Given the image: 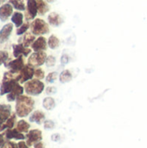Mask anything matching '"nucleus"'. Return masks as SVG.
Wrapping results in <instances>:
<instances>
[{
  "label": "nucleus",
  "mask_w": 147,
  "mask_h": 148,
  "mask_svg": "<svg viewBox=\"0 0 147 148\" xmlns=\"http://www.w3.org/2000/svg\"><path fill=\"white\" fill-rule=\"evenodd\" d=\"M35 101L27 95H21L16 101V114L23 118L28 116L34 109Z\"/></svg>",
  "instance_id": "1"
},
{
  "label": "nucleus",
  "mask_w": 147,
  "mask_h": 148,
  "mask_svg": "<svg viewBox=\"0 0 147 148\" xmlns=\"http://www.w3.org/2000/svg\"><path fill=\"white\" fill-rule=\"evenodd\" d=\"M44 90V83L38 79H32L24 84V91L29 95H39Z\"/></svg>",
  "instance_id": "2"
},
{
  "label": "nucleus",
  "mask_w": 147,
  "mask_h": 148,
  "mask_svg": "<svg viewBox=\"0 0 147 148\" xmlns=\"http://www.w3.org/2000/svg\"><path fill=\"white\" fill-rule=\"evenodd\" d=\"M30 29H31L32 34L35 36L45 35L49 32V24L45 21H43L42 19H40V18H36L31 23Z\"/></svg>",
  "instance_id": "3"
},
{
  "label": "nucleus",
  "mask_w": 147,
  "mask_h": 148,
  "mask_svg": "<svg viewBox=\"0 0 147 148\" xmlns=\"http://www.w3.org/2000/svg\"><path fill=\"white\" fill-rule=\"evenodd\" d=\"M47 55L44 51L41 52H35L33 53L28 59V64L33 68L35 67H40L43 65L46 62L47 60Z\"/></svg>",
  "instance_id": "4"
},
{
  "label": "nucleus",
  "mask_w": 147,
  "mask_h": 148,
  "mask_svg": "<svg viewBox=\"0 0 147 148\" xmlns=\"http://www.w3.org/2000/svg\"><path fill=\"white\" fill-rule=\"evenodd\" d=\"M35 75V69L33 67L29 66V64L25 65L23 69L18 73V82L24 83L30 80Z\"/></svg>",
  "instance_id": "5"
},
{
  "label": "nucleus",
  "mask_w": 147,
  "mask_h": 148,
  "mask_svg": "<svg viewBox=\"0 0 147 148\" xmlns=\"http://www.w3.org/2000/svg\"><path fill=\"white\" fill-rule=\"evenodd\" d=\"M25 137H26V144L29 147H31L42 140V134L38 129H33L29 131Z\"/></svg>",
  "instance_id": "6"
},
{
  "label": "nucleus",
  "mask_w": 147,
  "mask_h": 148,
  "mask_svg": "<svg viewBox=\"0 0 147 148\" xmlns=\"http://www.w3.org/2000/svg\"><path fill=\"white\" fill-rule=\"evenodd\" d=\"M4 66L7 69H9L10 71L12 73H19L25 65H24V61H23V56H19L16 58L15 60L10 61V62H6Z\"/></svg>",
  "instance_id": "7"
},
{
  "label": "nucleus",
  "mask_w": 147,
  "mask_h": 148,
  "mask_svg": "<svg viewBox=\"0 0 147 148\" xmlns=\"http://www.w3.org/2000/svg\"><path fill=\"white\" fill-rule=\"evenodd\" d=\"M38 13L36 0H27V7L25 12V18L27 21L34 19Z\"/></svg>",
  "instance_id": "8"
},
{
  "label": "nucleus",
  "mask_w": 147,
  "mask_h": 148,
  "mask_svg": "<svg viewBox=\"0 0 147 148\" xmlns=\"http://www.w3.org/2000/svg\"><path fill=\"white\" fill-rule=\"evenodd\" d=\"M17 83H18V82L16 79H4V78H3V82H2L1 87H0V95H4L6 94L7 95L10 94Z\"/></svg>",
  "instance_id": "9"
},
{
  "label": "nucleus",
  "mask_w": 147,
  "mask_h": 148,
  "mask_svg": "<svg viewBox=\"0 0 147 148\" xmlns=\"http://www.w3.org/2000/svg\"><path fill=\"white\" fill-rule=\"evenodd\" d=\"M12 48H13V56L16 58L19 56H25L26 57L31 53V49L24 47L23 43L14 44L12 46Z\"/></svg>",
  "instance_id": "10"
},
{
  "label": "nucleus",
  "mask_w": 147,
  "mask_h": 148,
  "mask_svg": "<svg viewBox=\"0 0 147 148\" xmlns=\"http://www.w3.org/2000/svg\"><path fill=\"white\" fill-rule=\"evenodd\" d=\"M23 91H24V88H23L19 83H17L14 87V88L12 89V91L10 94L7 95V101L9 102H12L14 101H16V99L19 96L23 95Z\"/></svg>",
  "instance_id": "11"
},
{
  "label": "nucleus",
  "mask_w": 147,
  "mask_h": 148,
  "mask_svg": "<svg viewBox=\"0 0 147 148\" xmlns=\"http://www.w3.org/2000/svg\"><path fill=\"white\" fill-rule=\"evenodd\" d=\"M13 13V7L10 3H3L0 7V20L5 22Z\"/></svg>",
  "instance_id": "12"
},
{
  "label": "nucleus",
  "mask_w": 147,
  "mask_h": 148,
  "mask_svg": "<svg viewBox=\"0 0 147 148\" xmlns=\"http://www.w3.org/2000/svg\"><path fill=\"white\" fill-rule=\"evenodd\" d=\"M47 45L48 43L46 38L43 36H39L37 39H36V41L33 42L31 47L35 52H41L47 49Z\"/></svg>",
  "instance_id": "13"
},
{
  "label": "nucleus",
  "mask_w": 147,
  "mask_h": 148,
  "mask_svg": "<svg viewBox=\"0 0 147 148\" xmlns=\"http://www.w3.org/2000/svg\"><path fill=\"white\" fill-rule=\"evenodd\" d=\"M4 136L6 138L7 140H24L26 137L23 135V134L20 133L16 128L14 129H8L4 132Z\"/></svg>",
  "instance_id": "14"
},
{
  "label": "nucleus",
  "mask_w": 147,
  "mask_h": 148,
  "mask_svg": "<svg viewBox=\"0 0 147 148\" xmlns=\"http://www.w3.org/2000/svg\"><path fill=\"white\" fill-rule=\"evenodd\" d=\"M12 114L11 107L6 104L0 105V126L3 125Z\"/></svg>",
  "instance_id": "15"
},
{
  "label": "nucleus",
  "mask_w": 147,
  "mask_h": 148,
  "mask_svg": "<svg viewBox=\"0 0 147 148\" xmlns=\"http://www.w3.org/2000/svg\"><path fill=\"white\" fill-rule=\"evenodd\" d=\"M12 29H13L12 23H7L0 30V42H4L9 39L12 32Z\"/></svg>",
  "instance_id": "16"
},
{
  "label": "nucleus",
  "mask_w": 147,
  "mask_h": 148,
  "mask_svg": "<svg viewBox=\"0 0 147 148\" xmlns=\"http://www.w3.org/2000/svg\"><path fill=\"white\" fill-rule=\"evenodd\" d=\"M30 122H35L38 125H41L43 121H45V114L42 111H35L29 117Z\"/></svg>",
  "instance_id": "17"
},
{
  "label": "nucleus",
  "mask_w": 147,
  "mask_h": 148,
  "mask_svg": "<svg viewBox=\"0 0 147 148\" xmlns=\"http://www.w3.org/2000/svg\"><path fill=\"white\" fill-rule=\"evenodd\" d=\"M48 21L52 26H60L63 23V19L62 18V16L55 12H52L49 15Z\"/></svg>",
  "instance_id": "18"
},
{
  "label": "nucleus",
  "mask_w": 147,
  "mask_h": 148,
  "mask_svg": "<svg viewBox=\"0 0 147 148\" xmlns=\"http://www.w3.org/2000/svg\"><path fill=\"white\" fill-rule=\"evenodd\" d=\"M16 115L15 114H12L10 115V117L5 122L0 126V132H3V131L8 130V129H12L16 123Z\"/></svg>",
  "instance_id": "19"
},
{
  "label": "nucleus",
  "mask_w": 147,
  "mask_h": 148,
  "mask_svg": "<svg viewBox=\"0 0 147 148\" xmlns=\"http://www.w3.org/2000/svg\"><path fill=\"white\" fill-rule=\"evenodd\" d=\"M11 22L15 24L16 27L19 28L20 26H22L23 24V15L21 12H18V11L13 13V15L11 16Z\"/></svg>",
  "instance_id": "20"
},
{
  "label": "nucleus",
  "mask_w": 147,
  "mask_h": 148,
  "mask_svg": "<svg viewBox=\"0 0 147 148\" xmlns=\"http://www.w3.org/2000/svg\"><path fill=\"white\" fill-rule=\"evenodd\" d=\"M36 41V37H35V35H33L32 33H26L23 37V44L24 47L28 48L29 46L32 45L33 42Z\"/></svg>",
  "instance_id": "21"
},
{
  "label": "nucleus",
  "mask_w": 147,
  "mask_h": 148,
  "mask_svg": "<svg viewBox=\"0 0 147 148\" xmlns=\"http://www.w3.org/2000/svg\"><path fill=\"white\" fill-rule=\"evenodd\" d=\"M36 3H37L38 13L40 15H44L49 10V6L45 1H43V0H36Z\"/></svg>",
  "instance_id": "22"
},
{
  "label": "nucleus",
  "mask_w": 147,
  "mask_h": 148,
  "mask_svg": "<svg viewBox=\"0 0 147 148\" xmlns=\"http://www.w3.org/2000/svg\"><path fill=\"white\" fill-rule=\"evenodd\" d=\"M29 127H30V125L27 121H25L24 120L19 121L16 124V129L22 134L23 133H28Z\"/></svg>",
  "instance_id": "23"
},
{
  "label": "nucleus",
  "mask_w": 147,
  "mask_h": 148,
  "mask_svg": "<svg viewBox=\"0 0 147 148\" xmlns=\"http://www.w3.org/2000/svg\"><path fill=\"white\" fill-rule=\"evenodd\" d=\"M42 106L47 110H52L55 107V101L52 97H46L42 101Z\"/></svg>",
  "instance_id": "24"
},
{
  "label": "nucleus",
  "mask_w": 147,
  "mask_h": 148,
  "mask_svg": "<svg viewBox=\"0 0 147 148\" xmlns=\"http://www.w3.org/2000/svg\"><path fill=\"white\" fill-rule=\"evenodd\" d=\"M48 45L50 49H55L56 48H58L60 46V40L55 36V35H51L49 38L48 41Z\"/></svg>",
  "instance_id": "25"
},
{
  "label": "nucleus",
  "mask_w": 147,
  "mask_h": 148,
  "mask_svg": "<svg viewBox=\"0 0 147 148\" xmlns=\"http://www.w3.org/2000/svg\"><path fill=\"white\" fill-rule=\"evenodd\" d=\"M72 80V73L66 69L64 71H62L60 75V82L62 83H66V82H68Z\"/></svg>",
  "instance_id": "26"
},
{
  "label": "nucleus",
  "mask_w": 147,
  "mask_h": 148,
  "mask_svg": "<svg viewBox=\"0 0 147 148\" xmlns=\"http://www.w3.org/2000/svg\"><path fill=\"white\" fill-rule=\"evenodd\" d=\"M9 3L17 10H25V4L23 0H9Z\"/></svg>",
  "instance_id": "27"
},
{
  "label": "nucleus",
  "mask_w": 147,
  "mask_h": 148,
  "mask_svg": "<svg viewBox=\"0 0 147 148\" xmlns=\"http://www.w3.org/2000/svg\"><path fill=\"white\" fill-rule=\"evenodd\" d=\"M29 23H23L22 26H20L19 28H17V29H16V35H18V36H21V35H23V34H24L27 30H28V29L29 28Z\"/></svg>",
  "instance_id": "28"
},
{
  "label": "nucleus",
  "mask_w": 147,
  "mask_h": 148,
  "mask_svg": "<svg viewBox=\"0 0 147 148\" xmlns=\"http://www.w3.org/2000/svg\"><path fill=\"white\" fill-rule=\"evenodd\" d=\"M9 59V54L7 51L0 50V66L2 64H5Z\"/></svg>",
  "instance_id": "29"
},
{
  "label": "nucleus",
  "mask_w": 147,
  "mask_h": 148,
  "mask_svg": "<svg viewBox=\"0 0 147 148\" xmlns=\"http://www.w3.org/2000/svg\"><path fill=\"white\" fill-rule=\"evenodd\" d=\"M57 76H58V75H57L56 72H51V73H49V74L47 75V77H46V82H49V83H52V82H54L57 79Z\"/></svg>",
  "instance_id": "30"
},
{
  "label": "nucleus",
  "mask_w": 147,
  "mask_h": 148,
  "mask_svg": "<svg viewBox=\"0 0 147 148\" xmlns=\"http://www.w3.org/2000/svg\"><path fill=\"white\" fill-rule=\"evenodd\" d=\"M34 76H35L36 79H38V80H42V79H43L44 76H45L44 71H43L42 69L38 68V69H35V75H34Z\"/></svg>",
  "instance_id": "31"
},
{
  "label": "nucleus",
  "mask_w": 147,
  "mask_h": 148,
  "mask_svg": "<svg viewBox=\"0 0 147 148\" xmlns=\"http://www.w3.org/2000/svg\"><path fill=\"white\" fill-rule=\"evenodd\" d=\"M45 63H46V65L48 67H53L55 64V56H48Z\"/></svg>",
  "instance_id": "32"
},
{
  "label": "nucleus",
  "mask_w": 147,
  "mask_h": 148,
  "mask_svg": "<svg viewBox=\"0 0 147 148\" xmlns=\"http://www.w3.org/2000/svg\"><path fill=\"white\" fill-rule=\"evenodd\" d=\"M55 127V123L54 121H50V120H47L44 121V128L47 129V130H50V129H53Z\"/></svg>",
  "instance_id": "33"
},
{
  "label": "nucleus",
  "mask_w": 147,
  "mask_h": 148,
  "mask_svg": "<svg viewBox=\"0 0 147 148\" xmlns=\"http://www.w3.org/2000/svg\"><path fill=\"white\" fill-rule=\"evenodd\" d=\"M1 148H19L18 147V144L15 143V142H12V141H10L8 140L3 147Z\"/></svg>",
  "instance_id": "34"
},
{
  "label": "nucleus",
  "mask_w": 147,
  "mask_h": 148,
  "mask_svg": "<svg viewBox=\"0 0 147 148\" xmlns=\"http://www.w3.org/2000/svg\"><path fill=\"white\" fill-rule=\"evenodd\" d=\"M8 140H6L5 136H4V133L3 134H0V148L2 147Z\"/></svg>",
  "instance_id": "35"
},
{
  "label": "nucleus",
  "mask_w": 147,
  "mask_h": 148,
  "mask_svg": "<svg viewBox=\"0 0 147 148\" xmlns=\"http://www.w3.org/2000/svg\"><path fill=\"white\" fill-rule=\"evenodd\" d=\"M56 92V88L54 87H49L46 88V93L48 95H51V94H55Z\"/></svg>",
  "instance_id": "36"
},
{
  "label": "nucleus",
  "mask_w": 147,
  "mask_h": 148,
  "mask_svg": "<svg viewBox=\"0 0 147 148\" xmlns=\"http://www.w3.org/2000/svg\"><path fill=\"white\" fill-rule=\"evenodd\" d=\"M18 147L19 148H30V147H29V146L26 144V142H24V141H20V142L18 143Z\"/></svg>",
  "instance_id": "37"
},
{
  "label": "nucleus",
  "mask_w": 147,
  "mask_h": 148,
  "mask_svg": "<svg viewBox=\"0 0 147 148\" xmlns=\"http://www.w3.org/2000/svg\"><path fill=\"white\" fill-rule=\"evenodd\" d=\"M68 56L67 55L62 56V64H66V63H68Z\"/></svg>",
  "instance_id": "38"
},
{
  "label": "nucleus",
  "mask_w": 147,
  "mask_h": 148,
  "mask_svg": "<svg viewBox=\"0 0 147 148\" xmlns=\"http://www.w3.org/2000/svg\"><path fill=\"white\" fill-rule=\"evenodd\" d=\"M60 138H61V137H60V135H59L58 134H53L52 137H51V139H52L53 141H59V140H60Z\"/></svg>",
  "instance_id": "39"
},
{
  "label": "nucleus",
  "mask_w": 147,
  "mask_h": 148,
  "mask_svg": "<svg viewBox=\"0 0 147 148\" xmlns=\"http://www.w3.org/2000/svg\"><path fill=\"white\" fill-rule=\"evenodd\" d=\"M34 148H45V146L42 141H40V142L34 145Z\"/></svg>",
  "instance_id": "40"
},
{
  "label": "nucleus",
  "mask_w": 147,
  "mask_h": 148,
  "mask_svg": "<svg viewBox=\"0 0 147 148\" xmlns=\"http://www.w3.org/2000/svg\"><path fill=\"white\" fill-rule=\"evenodd\" d=\"M4 1H5V0H0V3H4Z\"/></svg>",
  "instance_id": "41"
},
{
  "label": "nucleus",
  "mask_w": 147,
  "mask_h": 148,
  "mask_svg": "<svg viewBox=\"0 0 147 148\" xmlns=\"http://www.w3.org/2000/svg\"><path fill=\"white\" fill-rule=\"evenodd\" d=\"M47 1H48V2H50V3H51V2H53L54 0H47Z\"/></svg>",
  "instance_id": "42"
},
{
  "label": "nucleus",
  "mask_w": 147,
  "mask_h": 148,
  "mask_svg": "<svg viewBox=\"0 0 147 148\" xmlns=\"http://www.w3.org/2000/svg\"></svg>",
  "instance_id": "43"
}]
</instances>
